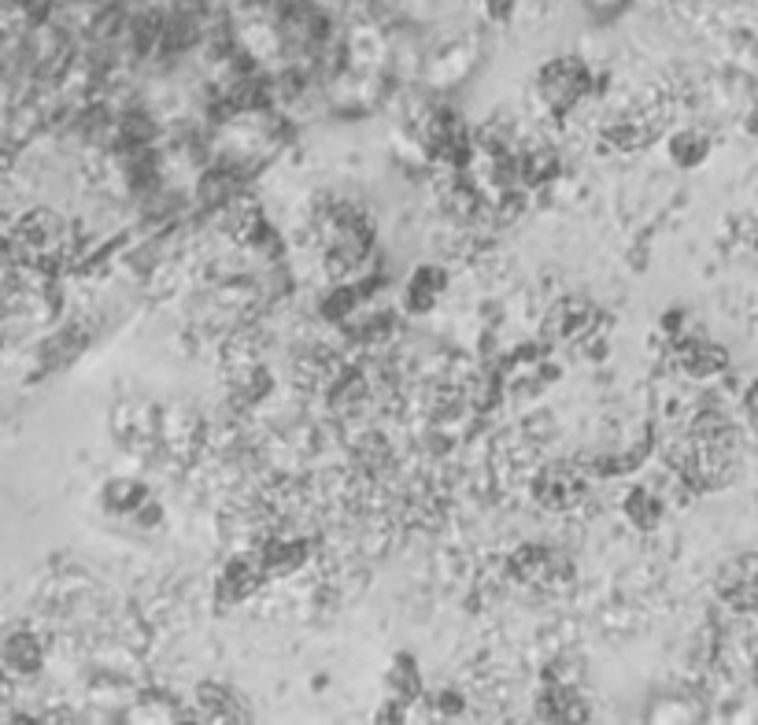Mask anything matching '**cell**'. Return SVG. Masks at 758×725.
Listing matches in <instances>:
<instances>
[{
	"mask_svg": "<svg viewBox=\"0 0 758 725\" xmlns=\"http://www.w3.org/2000/svg\"><path fill=\"white\" fill-rule=\"evenodd\" d=\"M707 152H710V141H707V133H699V130H680L670 138V156H674V164L680 167H699L707 159Z\"/></svg>",
	"mask_w": 758,
	"mask_h": 725,
	"instance_id": "cell-21",
	"label": "cell"
},
{
	"mask_svg": "<svg viewBox=\"0 0 758 725\" xmlns=\"http://www.w3.org/2000/svg\"><path fill=\"white\" fill-rule=\"evenodd\" d=\"M584 478L573 463H552L536 474L533 482V496L544 511H573L584 500Z\"/></svg>",
	"mask_w": 758,
	"mask_h": 725,
	"instance_id": "cell-5",
	"label": "cell"
},
{
	"mask_svg": "<svg viewBox=\"0 0 758 725\" xmlns=\"http://www.w3.org/2000/svg\"><path fill=\"white\" fill-rule=\"evenodd\" d=\"M197 703H200V714H204V718H237V714H241L237 696L226 692L223 685H200Z\"/></svg>",
	"mask_w": 758,
	"mask_h": 725,
	"instance_id": "cell-22",
	"label": "cell"
},
{
	"mask_svg": "<svg viewBox=\"0 0 758 725\" xmlns=\"http://www.w3.org/2000/svg\"><path fill=\"white\" fill-rule=\"evenodd\" d=\"M592 326H596V304L584 297H562L552 304L548 319H544V341H552V345L581 341Z\"/></svg>",
	"mask_w": 758,
	"mask_h": 725,
	"instance_id": "cell-6",
	"label": "cell"
},
{
	"mask_svg": "<svg viewBox=\"0 0 758 725\" xmlns=\"http://www.w3.org/2000/svg\"><path fill=\"white\" fill-rule=\"evenodd\" d=\"M603 138H607V145L621 148V152H637V148H644L648 141L655 138V133H651V122L648 119L629 116V119L611 122V127L603 130Z\"/></svg>",
	"mask_w": 758,
	"mask_h": 725,
	"instance_id": "cell-20",
	"label": "cell"
},
{
	"mask_svg": "<svg viewBox=\"0 0 758 725\" xmlns=\"http://www.w3.org/2000/svg\"><path fill=\"white\" fill-rule=\"evenodd\" d=\"M319 230L333 271H348V266L363 263L374 248V223L363 207L348 204V200H333L330 207H322Z\"/></svg>",
	"mask_w": 758,
	"mask_h": 725,
	"instance_id": "cell-1",
	"label": "cell"
},
{
	"mask_svg": "<svg viewBox=\"0 0 758 725\" xmlns=\"http://www.w3.org/2000/svg\"><path fill=\"white\" fill-rule=\"evenodd\" d=\"M555 175H559V156L552 148H533L518 156V181L522 186H548Z\"/></svg>",
	"mask_w": 758,
	"mask_h": 725,
	"instance_id": "cell-17",
	"label": "cell"
},
{
	"mask_svg": "<svg viewBox=\"0 0 758 725\" xmlns=\"http://www.w3.org/2000/svg\"><path fill=\"white\" fill-rule=\"evenodd\" d=\"M507 567H511L514 581L544 589V593H559V589L573 585V578H578L573 559L566 556V551L552 548V544H522V548L507 559Z\"/></svg>",
	"mask_w": 758,
	"mask_h": 725,
	"instance_id": "cell-2",
	"label": "cell"
},
{
	"mask_svg": "<svg viewBox=\"0 0 758 725\" xmlns=\"http://www.w3.org/2000/svg\"><path fill=\"white\" fill-rule=\"evenodd\" d=\"M359 460L367 471H378V466L389 463V444L381 441V437H367V441L359 444Z\"/></svg>",
	"mask_w": 758,
	"mask_h": 725,
	"instance_id": "cell-24",
	"label": "cell"
},
{
	"mask_svg": "<svg viewBox=\"0 0 758 725\" xmlns=\"http://www.w3.org/2000/svg\"><path fill=\"white\" fill-rule=\"evenodd\" d=\"M718 596L736 610H758V556L729 559L718 570Z\"/></svg>",
	"mask_w": 758,
	"mask_h": 725,
	"instance_id": "cell-7",
	"label": "cell"
},
{
	"mask_svg": "<svg viewBox=\"0 0 758 725\" xmlns=\"http://www.w3.org/2000/svg\"><path fill=\"white\" fill-rule=\"evenodd\" d=\"M325 396L333 400L337 412H348V407H359L363 400H367V381H363L359 370H344V375L337 378V385H333Z\"/></svg>",
	"mask_w": 758,
	"mask_h": 725,
	"instance_id": "cell-23",
	"label": "cell"
},
{
	"mask_svg": "<svg viewBox=\"0 0 758 725\" xmlns=\"http://www.w3.org/2000/svg\"><path fill=\"white\" fill-rule=\"evenodd\" d=\"M677 362L688 378H714L729 367V352L714 341L703 337H685L677 341Z\"/></svg>",
	"mask_w": 758,
	"mask_h": 725,
	"instance_id": "cell-10",
	"label": "cell"
},
{
	"mask_svg": "<svg viewBox=\"0 0 758 725\" xmlns=\"http://www.w3.org/2000/svg\"><path fill=\"white\" fill-rule=\"evenodd\" d=\"M422 145L437 164H448L455 170H466L474 164V138H470L466 122L448 108H437L434 116L422 122Z\"/></svg>",
	"mask_w": 758,
	"mask_h": 725,
	"instance_id": "cell-4",
	"label": "cell"
},
{
	"mask_svg": "<svg viewBox=\"0 0 758 725\" xmlns=\"http://www.w3.org/2000/svg\"><path fill=\"white\" fill-rule=\"evenodd\" d=\"M259 559H263L267 574L271 578H285L293 574L296 567H304L307 559V540H289V537H274L259 548Z\"/></svg>",
	"mask_w": 758,
	"mask_h": 725,
	"instance_id": "cell-13",
	"label": "cell"
},
{
	"mask_svg": "<svg viewBox=\"0 0 758 725\" xmlns=\"http://www.w3.org/2000/svg\"><path fill=\"white\" fill-rule=\"evenodd\" d=\"M445 285H448V274L440 271V266H418V271L411 274L407 293H404L407 311H415V314L434 311V304H437L440 293H445Z\"/></svg>",
	"mask_w": 758,
	"mask_h": 725,
	"instance_id": "cell-12",
	"label": "cell"
},
{
	"mask_svg": "<svg viewBox=\"0 0 758 725\" xmlns=\"http://www.w3.org/2000/svg\"><path fill=\"white\" fill-rule=\"evenodd\" d=\"M488 8H493L496 15H507V8H511V0H488Z\"/></svg>",
	"mask_w": 758,
	"mask_h": 725,
	"instance_id": "cell-27",
	"label": "cell"
},
{
	"mask_svg": "<svg viewBox=\"0 0 758 725\" xmlns=\"http://www.w3.org/2000/svg\"><path fill=\"white\" fill-rule=\"evenodd\" d=\"M267 578H271V574H267V567H263V559H259V551H256V556L229 559L226 570H223V578H218V599H223V604H237V599H248L259 585H263Z\"/></svg>",
	"mask_w": 758,
	"mask_h": 725,
	"instance_id": "cell-8",
	"label": "cell"
},
{
	"mask_svg": "<svg viewBox=\"0 0 758 725\" xmlns=\"http://www.w3.org/2000/svg\"><path fill=\"white\" fill-rule=\"evenodd\" d=\"M747 415H751V423L758 429V389H751V396H747Z\"/></svg>",
	"mask_w": 758,
	"mask_h": 725,
	"instance_id": "cell-26",
	"label": "cell"
},
{
	"mask_svg": "<svg viewBox=\"0 0 758 725\" xmlns=\"http://www.w3.org/2000/svg\"><path fill=\"white\" fill-rule=\"evenodd\" d=\"M0 659H4V674L8 677H37L45 666V647L34 633L26 629H15V633L4 637V647H0Z\"/></svg>",
	"mask_w": 758,
	"mask_h": 725,
	"instance_id": "cell-9",
	"label": "cell"
},
{
	"mask_svg": "<svg viewBox=\"0 0 758 725\" xmlns=\"http://www.w3.org/2000/svg\"><path fill=\"white\" fill-rule=\"evenodd\" d=\"M536 93H541L544 108L562 116V111H570L573 104H581L592 93V74H589V67L581 60H573V56L552 60L541 67V74H536Z\"/></svg>",
	"mask_w": 758,
	"mask_h": 725,
	"instance_id": "cell-3",
	"label": "cell"
},
{
	"mask_svg": "<svg viewBox=\"0 0 758 725\" xmlns=\"http://www.w3.org/2000/svg\"><path fill=\"white\" fill-rule=\"evenodd\" d=\"M751 130H758V108H755V116H751Z\"/></svg>",
	"mask_w": 758,
	"mask_h": 725,
	"instance_id": "cell-28",
	"label": "cell"
},
{
	"mask_svg": "<svg viewBox=\"0 0 758 725\" xmlns=\"http://www.w3.org/2000/svg\"><path fill=\"white\" fill-rule=\"evenodd\" d=\"M145 503H149V489L141 482H133V478L108 482V489H104V508H108V511L138 514Z\"/></svg>",
	"mask_w": 758,
	"mask_h": 725,
	"instance_id": "cell-19",
	"label": "cell"
},
{
	"mask_svg": "<svg viewBox=\"0 0 758 725\" xmlns=\"http://www.w3.org/2000/svg\"><path fill=\"white\" fill-rule=\"evenodd\" d=\"M437 711L440 714H459L463 711V700H459V692H437Z\"/></svg>",
	"mask_w": 758,
	"mask_h": 725,
	"instance_id": "cell-25",
	"label": "cell"
},
{
	"mask_svg": "<svg viewBox=\"0 0 758 725\" xmlns=\"http://www.w3.org/2000/svg\"><path fill=\"white\" fill-rule=\"evenodd\" d=\"M156 141V119L149 111H127L119 122H115V145L122 152H138V148H152Z\"/></svg>",
	"mask_w": 758,
	"mask_h": 725,
	"instance_id": "cell-14",
	"label": "cell"
},
{
	"mask_svg": "<svg viewBox=\"0 0 758 725\" xmlns=\"http://www.w3.org/2000/svg\"><path fill=\"white\" fill-rule=\"evenodd\" d=\"M363 300H367V289H359V285H337V289H330L322 297V319L344 326L363 308Z\"/></svg>",
	"mask_w": 758,
	"mask_h": 725,
	"instance_id": "cell-18",
	"label": "cell"
},
{
	"mask_svg": "<svg viewBox=\"0 0 758 725\" xmlns=\"http://www.w3.org/2000/svg\"><path fill=\"white\" fill-rule=\"evenodd\" d=\"M541 714L544 718H562V722H584L589 718V708L581 703V696L573 692V685H548L541 700Z\"/></svg>",
	"mask_w": 758,
	"mask_h": 725,
	"instance_id": "cell-15",
	"label": "cell"
},
{
	"mask_svg": "<svg viewBox=\"0 0 758 725\" xmlns=\"http://www.w3.org/2000/svg\"><path fill=\"white\" fill-rule=\"evenodd\" d=\"M344 370L348 367H341V359H333L330 352H307V356L296 359V381L304 389H322V393H330L337 385Z\"/></svg>",
	"mask_w": 758,
	"mask_h": 725,
	"instance_id": "cell-11",
	"label": "cell"
},
{
	"mask_svg": "<svg viewBox=\"0 0 758 725\" xmlns=\"http://www.w3.org/2000/svg\"><path fill=\"white\" fill-rule=\"evenodd\" d=\"M621 511H626V519L632 522L637 530H655L662 522V500L651 489H644V485H637V489L626 492V500H621Z\"/></svg>",
	"mask_w": 758,
	"mask_h": 725,
	"instance_id": "cell-16",
	"label": "cell"
}]
</instances>
